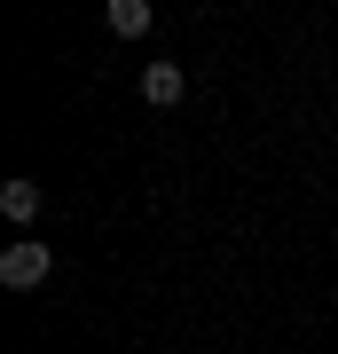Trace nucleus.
I'll list each match as a JSON object with an SVG mask.
<instances>
[{"label":"nucleus","instance_id":"obj_4","mask_svg":"<svg viewBox=\"0 0 338 354\" xmlns=\"http://www.w3.org/2000/svg\"><path fill=\"white\" fill-rule=\"evenodd\" d=\"M0 213H8V221H39V181H24V174L0 181Z\"/></svg>","mask_w":338,"mask_h":354},{"label":"nucleus","instance_id":"obj_3","mask_svg":"<svg viewBox=\"0 0 338 354\" xmlns=\"http://www.w3.org/2000/svg\"><path fill=\"white\" fill-rule=\"evenodd\" d=\"M102 24H111V39H142V32L158 24V8H150V0H111V16H102Z\"/></svg>","mask_w":338,"mask_h":354},{"label":"nucleus","instance_id":"obj_2","mask_svg":"<svg viewBox=\"0 0 338 354\" xmlns=\"http://www.w3.org/2000/svg\"><path fill=\"white\" fill-rule=\"evenodd\" d=\"M189 95L181 64H142V102H158V111H173V102Z\"/></svg>","mask_w":338,"mask_h":354},{"label":"nucleus","instance_id":"obj_1","mask_svg":"<svg viewBox=\"0 0 338 354\" xmlns=\"http://www.w3.org/2000/svg\"><path fill=\"white\" fill-rule=\"evenodd\" d=\"M48 268H55L48 244H39V236H16L8 252H0V283H8V291H39V283H48Z\"/></svg>","mask_w":338,"mask_h":354}]
</instances>
